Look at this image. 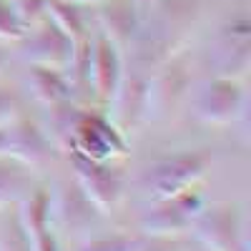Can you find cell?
I'll return each mask as SVG.
<instances>
[{
	"label": "cell",
	"mask_w": 251,
	"mask_h": 251,
	"mask_svg": "<svg viewBox=\"0 0 251 251\" xmlns=\"http://www.w3.org/2000/svg\"><path fill=\"white\" fill-rule=\"evenodd\" d=\"M194 5L176 0V3L166 5L161 15L153 20V25L149 30H138L133 38V53L136 63L141 68H161L166 63H171L176 53L188 43L194 28Z\"/></svg>",
	"instance_id": "cell-1"
},
{
	"label": "cell",
	"mask_w": 251,
	"mask_h": 251,
	"mask_svg": "<svg viewBox=\"0 0 251 251\" xmlns=\"http://www.w3.org/2000/svg\"><path fill=\"white\" fill-rule=\"evenodd\" d=\"M206 169H208L206 153H178L171 158H161L143 169L141 188L149 194V199L166 201L188 191L199 178H203Z\"/></svg>",
	"instance_id": "cell-2"
},
{
	"label": "cell",
	"mask_w": 251,
	"mask_h": 251,
	"mask_svg": "<svg viewBox=\"0 0 251 251\" xmlns=\"http://www.w3.org/2000/svg\"><path fill=\"white\" fill-rule=\"evenodd\" d=\"M20 40H23L20 55H23V60H28L30 66L50 68V71H60V73L68 71L73 53H75V46H73V40L63 30H58L48 18L40 25H35L33 33L28 30Z\"/></svg>",
	"instance_id": "cell-3"
},
{
	"label": "cell",
	"mask_w": 251,
	"mask_h": 251,
	"mask_svg": "<svg viewBox=\"0 0 251 251\" xmlns=\"http://www.w3.org/2000/svg\"><path fill=\"white\" fill-rule=\"evenodd\" d=\"M73 166H75L78 188L83 191V196L91 201V206L100 214L111 211L118 203L121 191H123L121 176L113 169H108L103 161H91L80 153L73 156Z\"/></svg>",
	"instance_id": "cell-4"
},
{
	"label": "cell",
	"mask_w": 251,
	"mask_h": 251,
	"mask_svg": "<svg viewBox=\"0 0 251 251\" xmlns=\"http://www.w3.org/2000/svg\"><path fill=\"white\" fill-rule=\"evenodd\" d=\"M201 208H203L201 196L183 191L174 199L158 201L156 211H149L143 216L141 228L156 239H169L171 234H181L186 228H191L194 219L201 214Z\"/></svg>",
	"instance_id": "cell-5"
},
{
	"label": "cell",
	"mask_w": 251,
	"mask_h": 251,
	"mask_svg": "<svg viewBox=\"0 0 251 251\" xmlns=\"http://www.w3.org/2000/svg\"><path fill=\"white\" fill-rule=\"evenodd\" d=\"M0 158H13L25 166H43L50 158V143L30 121L18 118L0 126Z\"/></svg>",
	"instance_id": "cell-6"
},
{
	"label": "cell",
	"mask_w": 251,
	"mask_h": 251,
	"mask_svg": "<svg viewBox=\"0 0 251 251\" xmlns=\"http://www.w3.org/2000/svg\"><path fill=\"white\" fill-rule=\"evenodd\" d=\"M194 234L211 251H241V224L234 206H216L194 219Z\"/></svg>",
	"instance_id": "cell-7"
},
{
	"label": "cell",
	"mask_w": 251,
	"mask_h": 251,
	"mask_svg": "<svg viewBox=\"0 0 251 251\" xmlns=\"http://www.w3.org/2000/svg\"><path fill=\"white\" fill-rule=\"evenodd\" d=\"M83 80H86L88 86H93V93L106 103L116 93L118 83H121V58H118V48L106 35L91 40Z\"/></svg>",
	"instance_id": "cell-8"
},
{
	"label": "cell",
	"mask_w": 251,
	"mask_h": 251,
	"mask_svg": "<svg viewBox=\"0 0 251 251\" xmlns=\"http://www.w3.org/2000/svg\"><path fill=\"white\" fill-rule=\"evenodd\" d=\"M244 93L231 78H216L196 96V116L203 123H228L241 113Z\"/></svg>",
	"instance_id": "cell-9"
},
{
	"label": "cell",
	"mask_w": 251,
	"mask_h": 251,
	"mask_svg": "<svg viewBox=\"0 0 251 251\" xmlns=\"http://www.w3.org/2000/svg\"><path fill=\"white\" fill-rule=\"evenodd\" d=\"M186 88H188V75L178 66H174V63L161 66L156 75L146 83V116L153 118L169 116L178 106Z\"/></svg>",
	"instance_id": "cell-10"
},
{
	"label": "cell",
	"mask_w": 251,
	"mask_h": 251,
	"mask_svg": "<svg viewBox=\"0 0 251 251\" xmlns=\"http://www.w3.org/2000/svg\"><path fill=\"white\" fill-rule=\"evenodd\" d=\"M48 199L46 191H33L20 203L18 226L25 234L30 251H58L55 236L50 231V214H48Z\"/></svg>",
	"instance_id": "cell-11"
},
{
	"label": "cell",
	"mask_w": 251,
	"mask_h": 251,
	"mask_svg": "<svg viewBox=\"0 0 251 251\" xmlns=\"http://www.w3.org/2000/svg\"><path fill=\"white\" fill-rule=\"evenodd\" d=\"M108 103H111V113H108L111 126L118 133H128L146 116V80L136 75L121 78L118 88Z\"/></svg>",
	"instance_id": "cell-12"
},
{
	"label": "cell",
	"mask_w": 251,
	"mask_h": 251,
	"mask_svg": "<svg viewBox=\"0 0 251 251\" xmlns=\"http://www.w3.org/2000/svg\"><path fill=\"white\" fill-rule=\"evenodd\" d=\"M98 10V23L106 33V38L118 48L128 46L138 33V15H136V3L133 0H100Z\"/></svg>",
	"instance_id": "cell-13"
},
{
	"label": "cell",
	"mask_w": 251,
	"mask_h": 251,
	"mask_svg": "<svg viewBox=\"0 0 251 251\" xmlns=\"http://www.w3.org/2000/svg\"><path fill=\"white\" fill-rule=\"evenodd\" d=\"M251 60V50H249V28L244 25L239 33L226 35L214 55V66L219 78H239L246 73Z\"/></svg>",
	"instance_id": "cell-14"
},
{
	"label": "cell",
	"mask_w": 251,
	"mask_h": 251,
	"mask_svg": "<svg viewBox=\"0 0 251 251\" xmlns=\"http://www.w3.org/2000/svg\"><path fill=\"white\" fill-rule=\"evenodd\" d=\"M91 211H93V206L91 201L83 196V191L71 183H63L60 186V194L55 199H48V214L60 224V226H83L88 219H91Z\"/></svg>",
	"instance_id": "cell-15"
},
{
	"label": "cell",
	"mask_w": 251,
	"mask_h": 251,
	"mask_svg": "<svg viewBox=\"0 0 251 251\" xmlns=\"http://www.w3.org/2000/svg\"><path fill=\"white\" fill-rule=\"evenodd\" d=\"M28 86L33 91V96L43 103V106L58 108L66 106L71 98V83L63 78L60 71H50V68H35L28 75Z\"/></svg>",
	"instance_id": "cell-16"
},
{
	"label": "cell",
	"mask_w": 251,
	"mask_h": 251,
	"mask_svg": "<svg viewBox=\"0 0 251 251\" xmlns=\"http://www.w3.org/2000/svg\"><path fill=\"white\" fill-rule=\"evenodd\" d=\"M46 18L73 40V46H80L88 40L86 20H83V13L78 10L75 3H68V0H46Z\"/></svg>",
	"instance_id": "cell-17"
},
{
	"label": "cell",
	"mask_w": 251,
	"mask_h": 251,
	"mask_svg": "<svg viewBox=\"0 0 251 251\" xmlns=\"http://www.w3.org/2000/svg\"><path fill=\"white\" fill-rule=\"evenodd\" d=\"M30 194V178L15 166L0 163V208L23 201Z\"/></svg>",
	"instance_id": "cell-18"
},
{
	"label": "cell",
	"mask_w": 251,
	"mask_h": 251,
	"mask_svg": "<svg viewBox=\"0 0 251 251\" xmlns=\"http://www.w3.org/2000/svg\"><path fill=\"white\" fill-rule=\"evenodd\" d=\"M10 8L25 30H33L46 20V0H10Z\"/></svg>",
	"instance_id": "cell-19"
},
{
	"label": "cell",
	"mask_w": 251,
	"mask_h": 251,
	"mask_svg": "<svg viewBox=\"0 0 251 251\" xmlns=\"http://www.w3.org/2000/svg\"><path fill=\"white\" fill-rule=\"evenodd\" d=\"M143 244V239L138 236H106V239H93L83 246L80 251H138Z\"/></svg>",
	"instance_id": "cell-20"
},
{
	"label": "cell",
	"mask_w": 251,
	"mask_h": 251,
	"mask_svg": "<svg viewBox=\"0 0 251 251\" xmlns=\"http://www.w3.org/2000/svg\"><path fill=\"white\" fill-rule=\"evenodd\" d=\"M25 33L28 30L20 25L10 8V0H0V40H20Z\"/></svg>",
	"instance_id": "cell-21"
},
{
	"label": "cell",
	"mask_w": 251,
	"mask_h": 251,
	"mask_svg": "<svg viewBox=\"0 0 251 251\" xmlns=\"http://www.w3.org/2000/svg\"><path fill=\"white\" fill-rule=\"evenodd\" d=\"M20 98L15 96V93H10V91H3L0 88V126H8V123H13V121H18V118H23L20 116Z\"/></svg>",
	"instance_id": "cell-22"
},
{
	"label": "cell",
	"mask_w": 251,
	"mask_h": 251,
	"mask_svg": "<svg viewBox=\"0 0 251 251\" xmlns=\"http://www.w3.org/2000/svg\"><path fill=\"white\" fill-rule=\"evenodd\" d=\"M0 251H30V244H28L25 234L20 231L18 224L8 226V231L0 239Z\"/></svg>",
	"instance_id": "cell-23"
},
{
	"label": "cell",
	"mask_w": 251,
	"mask_h": 251,
	"mask_svg": "<svg viewBox=\"0 0 251 251\" xmlns=\"http://www.w3.org/2000/svg\"><path fill=\"white\" fill-rule=\"evenodd\" d=\"M138 251H176V246H174L169 239H156L151 246L141 244V249H138Z\"/></svg>",
	"instance_id": "cell-24"
},
{
	"label": "cell",
	"mask_w": 251,
	"mask_h": 251,
	"mask_svg": "<svg viewBox=\"0 0 251 251\" xmlns=\"http://www.w3.org/2000/svg\"><path fill=\"white\" fill-rule=\"evenodd\" d=\"M68 3H75V5H88V3H100V0H68Z\"/></svg>",
	"instance_id": "cell-25"
},
{
	"label": "cell",
	"mask_w": 251,
	"mask_h": 251,
	"mask_svg": "<svg viewBox=\"0 0 251 251\" xmlns=\"http://www.w3.org/2000/svg\"><path fill=\"white\" fill-rule=\"evenodd\" d=\"M133 3H136V5H153L156 0H133Z\"/></svg>",
	"instance_id": "cell-26"
},
{
	"label": "cell",
	"mask_w": 251,
	"mask_h": 251,
	"mask_svg": "<svg viewBox=\"0 0 251 251\" xmlns=\"http://www.w3.org/2000/svg\"><path fill=\"white\" fill-rule=\"evenodd\" d=\"M5 60H8V58H5V53H3V50H0V68H3V66H5Z\"/></svg>",
	"instance_id": "cell-27"
}]
</instances>
